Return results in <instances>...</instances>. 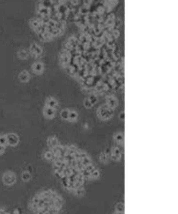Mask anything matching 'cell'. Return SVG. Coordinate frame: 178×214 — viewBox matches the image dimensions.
Returning a JSON list of instances; mask_svg holds the SVG:
<instances>
[{"instance_id":"cell-3","label":"cell","mask_w":178,"mask_h":214,"mask_svg":"<svg viewBox=\"0 0 178 214\" xmlns=\"http://www.w3.org/2000/svg\"><path fill=\"white\" fill-rule=\"evenodd\" d=\"M18 142L13 132L0 134V156L3 155L8 147H16Z\"/></svg>"},{"instance_id":"cell-14","label":"cell","mask_w":178,"mask_h":214,"mask_svg":"<svg viewBox=\"0 0 178 214\" xmlns=\"http://www.w3.org/2000/svg\"><path fill=\"white\" fill-rule=\"evenodd\" d=\"M21 178L24 182H29L32 178V175L29 171H24L21 174Z\"/></svg>"},{"instance_id":"cell-5","label":"cell","mask_w":178,"mask_h":214,"mask_svg":"<svg viewBox=\"0 0 178 214\" xmlns=\"http://www.w3.org/2000/svg\"><path fill=\"white\" fill-rule=\"evenodd\" d=\"M124 148L116 144H113L109 149L110 161L115 163L121 162L124 156Z\"/></svg>"},{"instance_id":"cell-8","label":"cell","mask_w":178,"mask_h":214,"mask_svg":"<svg viewBox=\"0 0 178 214\" xmlns=\"http://www.w3.org/2000/svg\"><path fill=\"white\" fill-rule=\"evenodd\" d=\"M99 161L101 164L107 165L110 161L109 149H104L99 152Z\"/></svg>"},{"instance_id":"cell-4","label":"cell","mask_w":178,"mask_h":214,"mask_svg":"<svg viewBox=\"0 0 178 214\" xmlns=\"http://www.w3.org/2000/svg\"><path fill=\"white\" fill-rule=\"evenodd\" d=\"M115 110L108 106L106 103L101 104L96 110V116L99 120L105 122L112 118Z\"/></svg>"},{"instance_id":"cell-17","label":"cell","mask_w":178,"mask_h":214,"mask_svg":"<svg viewBox=\"0 0 178 214\" xmlns=\"http://www.w3.org/2000/svg\"><path fill=\"white\" fill-rule=\"evenodd\" d=\"M42 64L40 62H37L34 65V69L37 72H40L42 70Z\"/></svg>"},{"instance_id":"cell-6","label":"cell","mask_w":178,"mask_h":214,"mask_svg":"<svg viewBox=\"0 0 178 214\" xmlns=\"http://www.w3.org/2000/svg\"><path fill=\"white\" fill-rule=\"evenodd\" d=\"M2 183L7 186H13L17 181L16 174L13 171H7L3 173L1 177Z\"/></svg>"},{"instance_id":"cell-2","label":"cell","mask_w":178,"mask_h":214,"mask_svg":"<svg viewBox=\"0 0 178 214\" xmlns=\"http://www.w3.org/2000/svg\"><path fill=\"white\" fill-rule=\"evenodd\" d=\"M65 204L62 195L51 188L41 189L33 195L29 207L35 214H59Z\"/></svg>"},{"instance_id":"cell-7","label":"cell","mask_w":178,"mask_h":214,"mask_svg":"<svg viewBox=\"0 0 178 214\" xmlns=\"http://www.w3.org/2000/svg\"><path fill=\"white\" fill-rule=\"evenodd\" d=\"M113 144L124 148L125 134L123 131H117L113 133L112 136Z\"/></svg>"},{"instance_id":"cell-10","label":"cell","mask_w":178,"mask_h":214,"mask_svg":"<svg viewBox=\"0 0 178 214\" xmlns=\"http://www.w3.org/2000/svg\"><path fill=\"white\" fill-rule=\"evenodd\" d=\"M112 214H125V204L123 201L117 202L114 206Z\"/></svg>"},{"instance_id":"cell-20","label":"cell","mask_w":178,"mask_h":214,"mask_svg":"<svg viewBox=\"0 0 178 214\" xmlns=\"http://www.w3.org/2000/svg\"><path fill=\"white\" fill-rule=\"evenodd\" d=\"M119 118L122 121H124V120L125 119V114L124 112V111H122L121 112L120 114H119Z\"/></svg>"},{"instance_id":"cell-18","label":"cell","mask_w":178,"mask_h":214,"mask_svg":"<svg viewBox=\"0 0 178 214\" xmlns=\"http://www.w3.org/2000/svg\"><path fill=\"white\" fill-rule=\"evenodd\" d=\"M41 51L42 49L41 48H40V47H39V45H37L36 48L33 50L32 53H33L34 54H35V55H39L40 53H41Z\"/></svg>"},{"instance_id":"cell-9","label":"cell","mask_w":178,"mask_h":214,"mask_svg":"<svg viewBox=\"0 0 178 214\" xmlns=\"http://www.w3.org/2000/svg\"><path fill=\"white\" fill-rule=\"evenodd\" d=\"M43 115L48 119H53L55 117L56 109L45 106L43 108Z\"/></svg>"},{"instance_id":"cell-15","label":"cell","mask_w":178,"mask_h":214,"mask_svg":"<svg viewBox=\"0 0 178 214\" xmlns=\"http://www.w3.org/2000/svg\"><path fill=\"white\" fill-rule=\"evenodd\" d=\"M29 74L26 71H23L22 72H21L19 76L20 79L22 81H24V82L26 81L29 78Z\"/></svg>"},{"instance_id":"cell-12","label":"cell","mask_w":178,"mask_h":214,"mask_svg":"<svg viewBox=\"0 0 178 214\" xmlns=\"http://www.w3.org/2000/svg\"><path fill=\"white\" fill-rule=\"evenodd\" d=\"M106 104L108 105V106L111 108L115 110L116 108L118 106L119 102L117 99L113 97V96H110L106 100Z\"/></svg>"},{"instance_id":"cell-19","label":"cell","mask_w":178,"mask_h":214,"mask_svg":"<svg viewBox=\"0 0 178 214\" xmlns=\"http://www.w3.org/2000/svg\"><path fill=\"white\" fill-rule=\"evenodd\" d=\"M19 55L21 56V58H26L27 55V53L24 50H21V51H19Z\"/></svg>"},{"instance_id":"cell-16","label":"cell","mask_w":178,"mask_h":214,"mask_svg":"<svg viewBox=\"0 0 178 214\" xmlns=\"http://www.w3.org/2000/svg\"><path fill=\"white\" fill-rule=\"evenodd\" d=\"M88 101H89V102L91 103V105L93 106L94 105H95L96 102H97V98L96 97V96L95 95H91L88 98H87Z\"/></svg>"},{"instance_id":"cell-11","label":"cell","mask_w":178,"mask_h":214,"mask_svg":"<svg viewBox=\"0 0 178 214\" xmlns=\"http://www.w3.org/2000/svg\"><path fill=\"white\" fill-rule=\"evenodd\" d=\"M78 118H79V114L77 111H75V110L69 109V112H68L66 121L71 122V123H74L78 120Z\"/></svg>"},{"instance_id":"cell-13","label":"cell","mask_w":178,"mask_h":214,"mask_svg":"<svg viewBox=\"0 0 178 214\" xmlns=\"http://www.w3.org/2000/svg\"><path fill=\"white\" fill-rule=\"evenodd\" d=\"M57 105H58L57 101H56V100H55L54 98H48L47 100L46 106L56 109V108L57 107Z\"/></svg>"},{"instance_id":"cell-1","label":"cell","mask_w":178,"mask_h":214,"mask_svg":"<svg viewBox=\"0 0 178 214\" xmlns=\"http://www.w3.org/2000/svg\"><path fill=\"white\" fill-rule=\"evenodd\" d=\"M46 145L43 158L50 163L55 176L67 193L82 197L87 182L100 179L99 168L86 150L76 144H63L55 135L47 137Z\"/></svg>"}]
</instances>
